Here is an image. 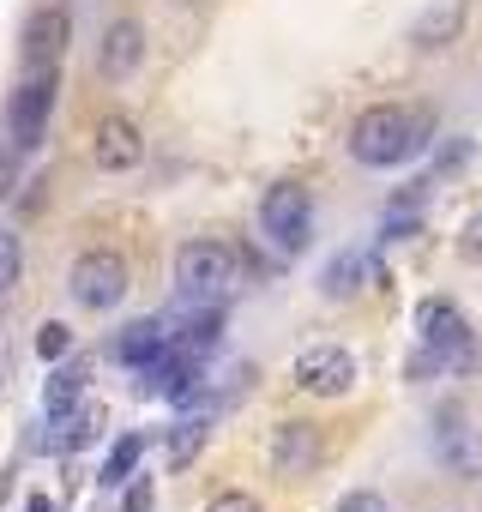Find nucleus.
<instances>
[{"label": "nucleus", "instance_id": "obj_25", "mask_svg": "<svg viewBox=\"0 0 482 512\" xmlns=\"http://www.w3.org/2000/svg\"><path fill=\"white\" fill-rule=\"evenodd\" d=\"M127 512H151V482H133L127 488Z\"/></svg>", "mask_w": 482, "mask_h": 512}, {"label": "nucleus", "instance_id": "obj_21", "mask_svg": "<svg viewBox=\"0 0 482 512\" xmlns=\"http://www.w3.org/2000/svg\"><path fill=\"white\" fill-rule=\"evenodd\" d=\"M199 446H205V428H199V422H181V428H175V440H169V458H175V464H187Z\"/></svg>", "mask_w": 482, "mask_h": 512}, {"label": "nucleus", "instance_id": "obj_9", "mask_svg": "<svg viewBox=\"0 0 482 512\" xmlns=\"http://www.w3.org/2000/svg\"><path fill=\"white\" fill-rule=\"evenodd\" d=\"M320 464V434L314 422H278L272 428V470L278 476H308Z\"/></svg>", "mask_w": 482, "mask_h": 512}, {"label": "nucleus", "instance_id": "obj_10", "mask_svg": "<svg viewBox=\"0 0 482 512\" xmlns=\"http://www.w3.org/2000/svg\"><path fill=\"white\" fill-rule=\"evenodd\" d=\"M440 464L452 476H482V428H464L458 410L440 416Z\"/></svg>", "mask_w": 482, "mask_h": 512}, {"label": "nucleus", "instance_id": "obj_20", "mask_svg": "<svg viewBox=\"0 0 482 512\" xmlns=\"http://www.w3.org/2000/svg\"><path fill=\"white\" fill-rule=\"evenodd\" d=\"M458 260L482 266V211H470V217H464V229H458Z\"/></svg>", "mask_w": 482, "mask_h": 512}, {"label": "nucleus", "instance_id": "obj_18", "mask_svg": "<svg viewBox=\"0 0 482 512\" xmlns=\"http://www.w3.org/2000/svg\"><path fill=\"white\" fill-rule=\"evenodd\" d=\"M19 278H25V241L13 229H0V296L19 290Z\"/></svg>", "mask_w": 482, "mask_h": 512}, {"label": "nucleus", "instance_id": "obj_6", "mask_svg": "<svg viewBox=\"0 0 482 512\" xmlns=\"http://www.w3.org/2000/svg\"><path fill=\"white\" fill-rule=\"evenodd\" d=\"M296 386L314 392V398H338V392L356 386V356L338 350V344H314V350L296 356Z\"/></svg>", "mask_w": 482, "mask_h": 512}, {"label": "nucleus", "instance_id": "obj_8", "mask_svg": "<svg viewBox=\"0 0 482 512\" xmlns=\"http://www.w3.org/2000/svg\"><path fill=\"white\" fill-rule=\"evenodd\" d=\"M91 157H97V169L121 175V169H133V163L145 157V133H139L127 115H103V121H97V139H91Z\"/></svg>", "mask_w": 482, "mask_h": 512}, {"label": "nucleus", "instance_id": "obj_14", "mask_svg": "<svg viewBox=\"0 0 482 512\" xmlns=\"http://www.w3.org/2000/svg\"><path fill=\"white\" fill-rule=\"evenodd\" d=\"M368 278H374L368 253H362V247H344V253H332V260H326L320 290H326L332 302H350V296H362V284H368Z\"/></svg>", "mask_w": 482, "mask_h": 512}, {"label": "nucleus", "instance_id": "obj_5", "mask_svg": "<svg viewBox=\"0 0 482 512\" xmlns=\"http://www.w3.org/2000/svg\"><path fill=\"white\" fill-rule=\"evenodd\" d=\"M260 229H266L272 247L302 253V247L314 241V199H308V187H296V181L272 187V193L260 199Z\"/></svg>", "mask_w": 482, "mask_h": 512}, {"label": "nucleus", "instance_id": "obj_2", "mask_svg": "<svg viewBox=\"0 0 482 512\" xmlns=\"http://www.w3.org/2000/svg\"><path fill=\"white\" fill-rule=\"evenodd\" d=\"M67 290H73L79 308L115 314L127 302V290H133V278H127V260H121L115 247H85L79 260H73V272H67Z\"/></svg>", "mask_w": 482, "mask_h": 512}, {"label": "nucleus", "instance_id": "obj_13", "mask_svg": "<svg viewBox=\"0 0 482 512\" xmlns=\"http://www.w3.org/2000/svg\"><path fill=\"white\" fill-rule=\"evenodd\" d=\"M115 356H121L133 374H139V368H151V362H163V356H169V326H163V320H133V326L121 332Z\"/></svg>", "mask_w": 482, "mask_h": 512}, {"label": "nucleus", "instance_id": "obj_1", "mask_svg": "<svg viewBox=\"0 0 482 512\" xmlns=\"http://www.w3.org/2000/svg\"><path fill=\"white\" fill-rule=\"evenodd\" d=\"M428 139H434V115H428V109L380 103V109H362V115H356V127H350V157H356L362 169H398V163H410Z\"/></svg>", "mask_w": 482, "mask_h": 512}, {"label": "nucleus", "instance_id": "obj_24", "mask_svg": "<svg viewBox=\"0 0 482 512\" xmlns=\"http://www.w3.org/2000/svg\"><path fill=\"white\" fill-rule=\"evenodd\" d=\"M332 512H386V494H374V488H356V494H344Z\"/></svg>", "mask_w": 482, "mask_h": 512}, {"label": "nucleus", "instance_id": "obj_11", "mask_svg": "<svg viewBox=\"0 0 482 512\" xmlns=\"http://www.w3.org/2000/svg\"><path fill=\"white\" fill-rule=\"evenodd\" d=\"M458 37H464V0H434L410 25V49H452Z\"/></svg>", "mask_w": 482, "mask_h": 512}, {"label": "nucleus", "instance_id": "obj_15", "mask_svg": "<svg viewBox=\"0 0 482 512\" xmlns=\"http://www.w3.org/2000/svg\"><path fill=\"white\" fill-rule=\"evenodd\" d=\"M85 368L79 362H61V368H49V380H43V416L55 422V416H67V410H79L85 404Z\"/></svg>", "mask_w": 482, "mask_h": 512}, {"label": "nucleus", "instance_id": "obj_23", "mask_svg": "<svg viewBox=\"0 0 482 512\" xmlns=\"http://www.w3.org/2000/svg\"><path fill=\"white\" fill-rule=\"evenodd\" d=\"M19 157H25V151H19L13 139L0 145V199H13V187H19Z\"/></svg>", "mask_w": 482, "mask_h": 512}, {"label": "nucleus", "instance_id": "obj_19", "mask_svg": "<svg viewBox=\"0 0 482 512\" xmlns=\"http://www.w3.org/2000/svg\"><path fill=\"white\" fill-rule=\"evenodd\" d=\"M67 350H73V332H67L61 320H43V326H37V356H43V362H61Z\"/></svg>", "mask_w": 482, "mask_h": 512}, {"label": "nucleus", "instance_id": "obj_3", "mask_svg": "<svg viewBox=\"0 0 482 512\" xmlns=\"http://www.w3.org/2000/svg\"><path fill=\"white\" fill-rule=\"evenodd\" d=\"M235 284V253L217 241H181L175 247V290L187 302H217Z\"/></svg>", "mask_w": 482, "mask_h": 512}, {"label": "nucleus", "instance_id": "obj_12", "mask_svg": "<svg viewBox=\"0 0 482 512\" xmlns=\"http://www.w3.org/2000/svg\"><path fill=\"white\" fill-rule=\"evenodd\" d=\"M61 49H67V13L61 7H43L25 25V67H55Z\"/></svg>", "mask_w": 482, "mask_h": 512}, {"label": "nucleus", "instance_id": "obj_4", "mask_svg": "<svg viewBox=\"0 0 482 512\" xmlns=\"http://www.w3.org/2000/svg\"><path fill=\"white\" fill-rule=\"evenodd\" d=\"M55 67H25V79H19V91H13V103H7V139L19 145V151H37L43 139H49V109H55Z\"/></svg>", "mask_w": 482, "mask_h": 512}, {"label": "nucleus", "instance_id": "obj_16", "mask_svg": "<svg viewBox=\"0 0 482 512\" xmlns=\"http://www.w3.org/2000/svg\"><path fill=\"white\" fill-rule=\"evenodd\" d=\"M139 458H145V434H121V440L109 446V458H103V470H97V482H103V488H121V482H133V470H139Z\"/></svg>", "mask_w": 482, "mask_h": 512}, {"label": "nucleus", "instance_id": "obj_7", "mask_svg": "<svg viewBox=\"0 0 482 512\" xmlns=\"http://www.w3.org/2000/svg\"><path fill=\"white\" fill-rule=\"evenodd\" d=\"M145 67V25L139 19H115L97 43V73L103 79H133Z\"/></svg>", "mask_w": 482, "mask_h": 512}, {"label": "nucleus", "instance_id": "obj_22", "mask_svg": "<svg viewBox=\"0 0 482 512\" xmlns=\"http://www.w3.org/2000/svg\"><path fill=\"white\" fill-rule=\"evenodd\" d=\"M205 512H266L254 494H241V488H223V494H211L205 500Z\"/></svg>", "mask_w": 482, "mask_h": 512}, {"label": "nucleus", "instance_id": "obj_17", "mask_svg": "<svg viewBox=\"0 0 482 512\" xmlns=\"http://www.w3.org/2000/svg\"><path fill=\"white\" fill-rule=\"evenodd\" d=\"M217 332H223V314H217V308H205V314H193V320H187V332H181V338H169V344H175L181 356H205V350L217 344Z\"/></svg>", "mask_w": 482, "mask_h": 512}]
</instances>
